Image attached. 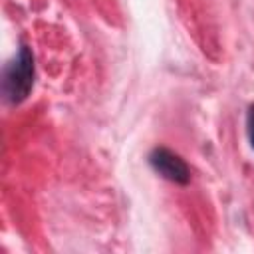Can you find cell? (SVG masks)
<instances>
[{
  "label": "cell",
  "instance_id": "cell-1",
  "mask_svg": "<svg viewBox=\"0 0 254 254\" xmlns=\"http://www.w3.org/2000/svg\"><path fill=\"white\" fill-rule=\"evenodd\" d=\"M32 85H34V56L26 46H20L18 56L4 69L2 91L6 101L10 103L24 101Z\"/></svg>",
  "mask_w": 254,
  "mask_h": 254
},
{
  "label": "cell",
  "instance_id": "cell-2",
  "mask_svg": "<svg viewBox=\"0 0 254 254\" xmlns=\"http://www.w3.org/2000/svg\"><path fill=\"white\" fill-rule=\"evenodd\" d=\"M149 165L153 167L155 173H159L163 179H167L171 183L187 185L190 181V171H189L187 163L171 149H165V147L153 149L149 155Z\"/></svg>",
  "mask_w": 254,
  "mask_h": 254
},
{
  "label": "cell",
  "instance_id": "cell-3",
  "mask_svg": "<svg viewBox=\"0 0 254 254\" xmlns=\"http://www.w3.org/2000/svg\"><path fill=\"white\" fill-rule=\"evenodd\" d=\"M246 135H248V143L254 149V103L248 107L246 111Z\"/></svg>",
  "mask_w": 254,
  "mask_h": 254
}]
</instances>
